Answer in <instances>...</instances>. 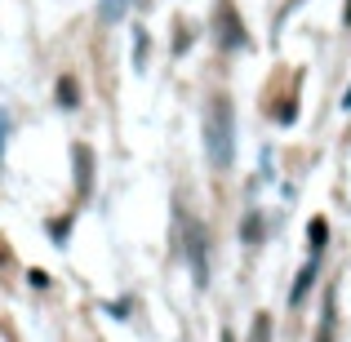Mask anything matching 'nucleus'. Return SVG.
I'll use <instances>...</instances> for the list:
<instances>
[{
	"mask_svg": "<svg viewBox=\"0 0 351 342\" xmlns=\"http://www.w3.org/2000/svg\"><path fill=\"white\" fill-rule=\"evenodd\" d=\"M187 254H191V267H196V284H205L209 267H205V245H200V227L196 223L187 227Z\"/></svg>",
	"mask_w": 351,
	"mask_h": 342,
	"instance_id": "nucleus-4",
	"label": "nucleus"
},
{
	"mask_svg": "<svg viewBox=\"0 0 351 342\" xmlns=\"http://www.w3.org/2000/svg\"><path fill=\"white\" fill-rule=\"evenodd\" d=\"M232 134H236V112H232V98L214 94L209 98V112H205V151L214 160V169H227L232 164Z\"/></svg>",
	"mask_w": 351,
	"mask_h": 342,
	"instance_id": "nucleus-1",
	"label": "nucleus"
},
{
	"mask_svg": "<svg viewBox=\"0 0 351 342\" xmlns=\"http://www.w3.org/2000/svg\"><path fill=\"white\" fill-rule=\"evenodd\" d=\"M325 240H329V223H325V218H311L307 245H311V254H316V258H320V249H325Z\"/></svg>",
	"mask_w": 351,
	"mask_h": 342,
	"instance_id": "nucleus-7",
	"label": "nucleus"
},
{
	"mask_svg": "<svg viewBox=\"0 0 351 342\" xmlns=\"http://www.w3.org/2000/svg\"><path fill=\"white\" fill-rule=\"evenodd\" d=\"M334 293L325 298V311H320V334H316V342H334V325H338V307H334Z\"/></svg>",
	"mask_w": 351,
	"mask_h": 342,
	"instance_id": "nucleus-6",
	"label": "nucleus"
},
{
	"mask_svg": "<svg viewBox=\"0 0 351 342\" xmlns=\"http://www.w3.org/2000/svg\"><path fill=\"white\" fill-rule=\"evenodd\" d=\"M245 240H263V214H249L245 218Z\"/></svg>",
	"mask_w": 351,
	"mask_h": 342,
	"instance_id": "nucleus-10",
	"label": "nucleus"
},
{
	"mask_svg": "<svg viewBox=\"0 0 351 342\" xmlns=\"http://www.w3.org/2000/svg\"><path fill=\"white\" fill-rule=\"evenodd\" d=\"M214 40H218V49H227V53L249 45L245 23H240V14L232 9V0H218V5H214Z\"/></svg>",
	"mask_w": 351,
	"mask_h": 342,
	"instance_id": "nucleus-2",
	"label": "nucleus"
},
{
	"mask_svg": "<svg viewBox=\"0 0 351 342\" xmlns=\"http://www.w3.org/2000/svg\"><path fill=\"white\" fill-rule=\"evenodd\" d=\"M343 23L351 27V0H347V5H343Z\"/></svg>",
	"mask_w": 351,
	"mask_h": 342,
	"instance_id": "nucleus-13",
	"label": "nucleus"
},
{
	"mask_svg": "<svg viewBox=\"0 0 351 342\" xmlns=\"http://www.w3.org/2000/svg\"><path fill=\"white\" fill-rule=\"evenodd\" d=\"M129 0H98V14H103V23H116L120 14H125Z\"/></svg>",
	"mask_w": 351,
	"mask_h": 342,
	"instance_id": "nucleus-9",
	"label": "nucleus"
},
{
	"mask_svg": "<svg viewBox=\"0 0 351 342\" xmlns=\"http://www.w3.org/2000/svg\"><path fill=\"white\" fill-rule=\"evenodd\" d=\"M267 325H271L267 316H258V320H254V342H267Z\"/></svg>",
	"mask_w": 351,
	"mask_h": 342,
	"instance_id": "nucleus-11",
	"label": "nucleus"
},
{
	"mask_svg": "<svg viewBox=\"0 0 351 342\" xmlns=\"http://www.w3.org/2000/svg\"><path fill=\"white\" fill-rule=\"evenodd\" d=\"M5 134H9V116L0 112V156H5Z\"/></svg>",
	"mask_w": 351,
	"mask_h": 342,
	"instance_id": "nucleus-12",
	"label": "nucleus"
},
{
	"mask_svg": "<svg viewBox=\"0 0 351 342\" xmlns=\"http://www.w3.org/2000/svg\"><path fill=\"white\" fill-rule=\"evenodd\" d=\"M223 342H236V334H232V329H223Z\"/></svg>",
	"mask_w": 351,
	"mask_h": 342,
	"instance_id": "nucleus-14",
	"label": "nucleus"
},
{
	"mask_svg": "<svg viewBox=\"0 0 351 342\" xmlns=\"http://www.w3.org/2000/svg\"><path fill=\"white\" fill-rule=\"evenodd\" d=\"M71 160H76V191L89 196V182H94V151H89L85 143H76L71 147Z\"/></svg>",
	"mask_w": 351,
	"mask_h": 342,
	"instance_id": "nucleus-3",
	"label": "nucleus"
},
{
	"mask_svg": "<svg viewBox=\"0 0 351 342\" xmlns=\"http://www.w3.org/2000/svg\"><path fill=\"white\" fill-rule=\"evenodd\" d=\"M76 103H80L76 80H71V76H62V80H58V107H76Z\"/></svg>",
	"mask_w": 351,
	"mask_h": 342,
	"instance_id": "nucleus-8",
	"label": "nucleus"
},
{
	"mask_svg": "<svg viewBox=\"0 0 351 342\" xmlns=\"http://www.w3.org/2000/svg\"><path fill=\"white\" fill-rule=\"evenodd\" d=\"M316 271H320V262H316V254H311V262L298 271V280H293V293H289V307H302V298H307V289L316 284Z\"/></svg>",
	"mask_w": 351,
	"mask_h": 342,
	"instance_id": "nucleus-5",
	"label": "nucleus"
}]
</instances>
